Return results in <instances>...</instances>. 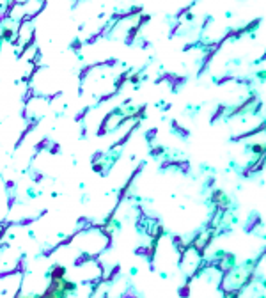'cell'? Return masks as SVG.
<instances>
[{
	"instance_id": "6da1fadb",
	"label": "cell",
	"mask_w": 266,
	"mask_h": 298,
	"mask_svg": "<svg viewBox=\"0 0 266 298\" xmlns=\"http://www.w3.org/2000/svg\"><path fill=\"white\" fill-rule=\"evenodd\" d=\"M14 34H16V30L11 27V25H4V27H2V32H0V41L11 43L13 39H14Z\"/></svg>"
},
{
	"instance_id": "7a4b0ae2",
	"label": "cell",
	"mask_w": 266,
	"mask_h": 298,
	"mask_svg": "<svg viewBox=\"0 0 266 298\" xmlns=\"http://www.w3.org/2000/svg\"><path fill=\"white\" fill-rule=\"evenodd\" d=\"M80 48H82V41H80V39H75V41L71 43V50H75V52H80Z\"/></svg>"
},
{
	"instance_id": "3957f363",
	"label": "cell",
	"mask_w": 266,
	"mask_h": 298,
	"mask_svg": "<svg viewBox=\"0 0 266 298\" xmlns=\"http://www.w3.org/2000/svg\"><path fill=\"white\" fill-rule=\"evenodd\" d=\"M257 77H259V80H261V82H264V71H259Z\"/></svg>"
},
{
	"instance_id": "277c9868",
	"label": "cell",
	"mask_w": 266,
	"mask_h": 298,
	"mask_svg": "<svg viewBox=\"0 0 266 298\" xmlns=\"http://www.w3.org/2000/svg\"><path fill=\"white\" fill-rule=\"evenodd\" d=\"M194 18H195L194 13H188V14H186V20H188V21H194Z\"/></svg>"
}]
</instances>
